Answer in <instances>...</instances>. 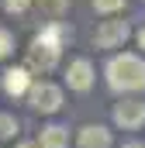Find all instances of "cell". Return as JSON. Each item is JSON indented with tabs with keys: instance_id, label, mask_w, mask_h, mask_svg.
Here are the masks:
<instances>
[{
	"instance_id": "obj_1",
	"label": "cell",
	"mask_w": 145,
	"mask_h": 148,
	"mask_svg": "<svg viewBox=\"0 0 145 148\" xmlns=\"http://www.w3.org/2000/svg\"><path fill=\"white\" fill-rule=\"evenodd\" d=\"M66 38H72V31L62 24V21L45 24V28L31 38V48H28V69H35V73H52V69L59 66V55H62Z\"/></svg>"
},
{
	"instance_id": "obj_2",
	"label": "cell",
	"mask_w": 145,
	"mask_h": 148,
	"mask_svg": "<svg viewBox=\"0 0 145 148\" xmlns=\"http://www.w3.org/2000/svg\"><path fill=\"white\" fill-rule=\"evenodd\" d=\"M107 83L110 90H145V59L138 55H131V52H124V55H114L107 62Z\"/></svg>"
},
{
	"instance_id": "obj_3",
	"label": "cell",
	"mask_w": 145,
	"mask_h": 148,
	"mask_svg": "<svg viewBox=\"0 0 145 148\" xmlns=\"http://www.w3.org/2000/svg\"><path fill=\"white\" fill-rule=\"evenodd\" d=\"M28 103H31V110H38V114H55L62 107V90H59L55 83H31Z\"/></svg>"
},
{
	"instance_id": "obj_4",
	"label": "cell",
	"mask_w": 145,
	"mask_h": 148,
	"mask_svg": "<svg viewBox=\"0 0 145 148\" xmlns=\"http://www.w3.org/2000/svg\"><path fill=\"white\" fill-rule=\"evenodd\" d=\"M114 124L124 131H135L145 124V100H121L114 107Z\"/></svg>"
},
{
	"instance_id": "obj_5",
	"label": "cell",
	"mask_w": 145,
	"mask_h": 148,
	"mask_svg": "<svg viewBox=\"0 0 145 148\" xmlns=\"http://www.w3.org/2000/svg\"><path fill=\"white\" fill-rule=\"evenodd\" d=\"M128 35H131L128 21H100V28L93 31V45L97 48H117Z\"/></svg>"
},
{
	"instance_id": "obj_6",
	"label": "cell",
	"mask_w": 145,
	"mask_h": 148,
	"mask_svg": "<svg viewBox=\"0 0 145 148\" xmlns=\"http://www.w3.org/2000/svg\"><path fill=\"white\" fill-rule=\"evenodd\" d=\"M0 86H3V93H7V97H21V93H28V90H31V69H28V66L3 69Z\"/></svg>"
},
{
	"instance_id": "obj_7",
	"label": "cell",
	"mask_w": 145,
	"mask_h": 148,
	"mask_svg": "<svg viewBox=\"0 0 145 148\" xmlns=\"http://www.w3.org/2000/svg\"><path fill=\"white\" fill-rule=\"evenodd\" d=\"M114 138L104 124H83L76 131V148H110Z\"/></svg>"
},
{
	"instance_id": "obj_8",
	"label": "cell",
	"mask_w": 145,
	"mask_h": 148,
	"mask_svg": "<svg viewBox=\"0 0 145 148\" xmlns=\"http://www.w3.org/2000/svg\"><path fill=\"white\" fill-rule=\"evenodd\" d=\"M66 86L76 90V93H83V90L93 86V66H90V59H72L69 62V69H66Z\"/></svg>"
},
{
	"instance_id": "obj_9",
	"label": "cell",
	"mask_w": 145,
	"mask_h": 148,
	"mask_svg": "<svg viewBox=\"0 0 145 148\" xmlns=\"http://www.w3.org/2000/svg\"><path fill=\"white\" fill-rule=\"evenodd\" d=\"M38 145H41V148H69V131L59 127V124H48V127L41 131Z\"/></svg>"
},
{
	"instance_id": "obj_10",
	"label": "cell",
	"mask_w": 145,
	"mask_h": 148,
	"mask_svg": "<svg viewBox=\"0 0 145 148\" xmlns=\"http://www.w3.org/2000/svg\"><path fill=\"white\" fill-rule=\"evenodd\" d=\"M35 3H38V10L48 14V17H62L66 7H69V0H35Z\"/></svg>"
},
{
	"instance_id": "obj_11",
	"label": "cell",
	"mask_w": 145,
	"mask_h": 148,
	"mask_svg": "<svg viewBox=\"0 0 145 148\" xmlns=\"http://www.w3.org/2000/svg\"><path fill=\"white\" fill-rule=\"evenodd\" d=\"M14 134H17V117L14 114H0V141L14 138Z\"/></svg>"
},
{
	"instance_id": "obj_12",
	"label": "cell",
	"mask_w": 145,
	"mask_h": 148,
	"mask_svg": "<svg viewBox=\"0 0 145 148\" xmlns=\"http://www.w3.org/2000/svg\"><path fill=\"white\" fill-rule=\"evenodd\" d=\"M90 3H93L97 14H117V10H124V0H90Z\"/></svg>"
},
{
	"instance_id": "obj_13",
	"label": "cell",
	"mask_w": 145,
	"mask_h": 148,
	"mask_svg": "<svg viewBox=\"0 0 145 148\" xmlns=\"http://www.w3.org/2000/svg\"><path fill=\"white\" fill-rule=\"evenodd\" d=\"M0 3H3V10H7V14H24L35 0H0Z\"/></svg>"
},
{
	"instance_id": "obj_14",
	"label": "cell",
	"mask_w": 145,
	"mask_h": 148,
	"mask_svg": "<svg viewBox=\"0 0 145 148\" xmlns=\"http://www.w3.org/2000/svg\"><path fill=\"white\" fill-rule=\"evenodd\" d=\"M10 52H14V35L7 28H0V59H7Z\"/></svg>"
},
{
	"instance_id": "obj_15",
	"label": "cell",
	"mask_w": 145,
	"mask_h": 148,
	"mask_svg": "<svg viewBox=\"0 0 145 148\" xmlns=\"http://www.w3.org/2000/svg\"><path fill=\"white\" fill-rule=\"evenodd\" d=\"M17 148H41V145H38V141H21Z\"/></svg>"
},
{
	"instance_id": "obj_16",
	"label": "cell",
	"mask_w": 145,
	"mask_h": 148,
	"mask_svg": "<svg viewBox=\"0 0 145 148\" xmlns=\"http://www.w3.org/2000/svg\"><path fill=\"white\" fill-rule=\"evenodd\" d=\"M121 148H145V141H128V145H121Z\"/></svg>"
},
{
	"instance_id": "obj_17",
	"label": "cell",
	"mask_w": 145,
	"mask_h": 148,
	"mask_svg": "<svg viewBox=\"0 0 145 148\" xmlns=\"http://www.w3.org/2000/svg\"><path fill=\"white\" fill-rule=\"evenodd\" d=\"M138 45H142V52H145V28L138 31Z\"/></svg>"
}]
</instances>
